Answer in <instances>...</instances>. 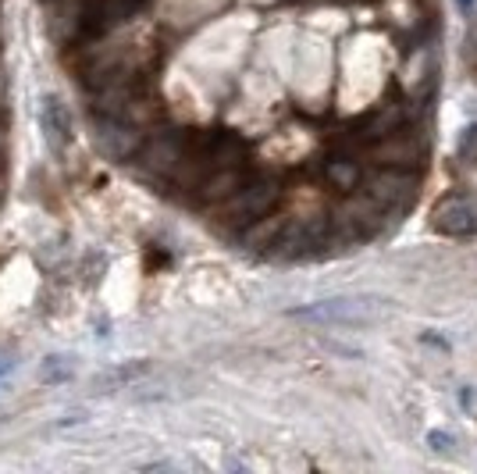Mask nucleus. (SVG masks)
Here are the masks:
<instances>
[{"label": "nucleus", "instance_id": "nucleus-2", "mask_svg": "<svg viewBox=\"0 0 477 474\" xmlns=\"http://www.w3.org/2000/svg\"><path fill=\"white\" fill-rule=\"evenodd\" d=\"M428 442H431V449H449V442H453V439H449L445 431H431Z\"/></svg>", "mask_w": 477, "mask_h": 474}, {"label": "nucleus", "instance_id": "nucleus-1", "mask_svg": "<svg viewBox=\"0 0 477 474\" xmlns=\"http://www.w3.org/2000/svg\"><path fill=\"white\" fill-rule=\"evenodd\" d=\"M434 229L445 232V236H467L477 232V200L467 193H453L445 200L434 203V214H431Z\"/></svg>", "mask_w": 477, "mask_h": 474}]
</instances>
